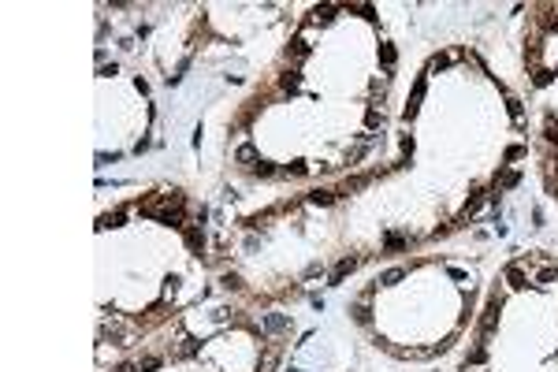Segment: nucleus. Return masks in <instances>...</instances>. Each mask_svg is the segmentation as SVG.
<instances>
[{
  "instance_id": "nucleus-17",
  "label": "nucleus",
  "mask_w": 558,
  "mask_h": 372,
  "mask_svg": "<svg viewBox=\"0 0 558 372\" xmlns=\"http://www.w3.org/2000/svg\"><path fill=\"white\" fill-rule=\"evenodd\" d=\"M350 313H354V320H357V324H369V320H372L369 305H354V309H350Z\"/></svg>"
},
{
  "instance_id": "nucleus-30",
  "label": "nucleus",
  "mask_w": 558,
  "mask_h": 372,
  "mask_svg": "<svg viewBox=\"0 0 558 372\" xmlns=\"http://www.w3.org/2000/svg\"><path fill=\"white\" fill-rule=\"evenodd\" d=\"M525 157V145H510L506 149V160H521Z\"/></svg>"
},
{
  "instance_id": "nucleus-26",
  "label": "nucleus",
  "mask_w": 558,
  "mask_h": 372,
  "mask_svg": "<svg viewBox=\"0 0 558 372\" xmlns=\"http://www.w3.org/2000/svg\"><path fill=\"white\" fill-rule=\"evenodd\" d=\"M272 172H276V168L268 164V160H257V164H253V175H272Z\"/></svg>"
},
{
  "instance_id": "nucleus-29",
  "label": "nucleus",
  "mask_w": 558,
  "mask_h": 372,
  "mask_svg": "<svg viewBox=\"0 0 558 372\" xmlns=\"http://www.w3.org/2000/svg\"><path fill=\"white\" fill-rule=\"evenodd\" d=\"M305 172H309V168H305V160H294L291 168H286V175H305Z\"/></svg>"
},
{
  "instance_id": "nucleus-10",
  "label": "nucleus",
  "mask_w": 558,
  "mask_h": 372,
  "mask_svg": "<svg viewBox=\"0 0 558 372\" xmlns=\"http://www.w3.org/2000/svg\"><path fill=\"white\" fill-rule=\"evenodd\" d=\"M194 354H197V339H190V335L179 339V350H175V358H194Z\"/></svg>"
},
{
  "instance_id": "nucleus-4",
  "label": "nucleus",
  "mask_w": 558,
  "mask_h": 372,
  "mask_svg": "<svg viewBox=\"0 0 558 372\" xmlns=\"http://www.w3.org/2000/svg\"><path fill=\"white\" fill-rule=\"evenodd\" d=\"M276 368H279V346H268L257 361V372H276Z\"/></svg>"
},
{
  "instance_id": "nucleus-15",
  "label": "nucleus",
  "mask_w": 558,
  "mask_h": 372,
  "mask_svg": "<svg viewBox=\"0 0 558 372\" xmlns=\"http://www.w3.org/2000/svg\"><path fill=\"white\" fill-rule=\"evenodd\" d=\"M554 279H558V268H554V265H551V268H539V272H536V283H539V287L554 283Z\"/></svg>"
},
{
  "instance_id": "nucleus-3",
  "label": "nucleus",
  "mask_w": 558,
  "mask_h": 372,
  "mask_svg": "<svg viewBox=\"0 0 558 372\" xmlns=\"http://www.w3.org/2000/svg\"><path fill=\"white\" fill-rule=\"evenodd\" d=\"M357 265H361V261H357V257H343V261H339V265H335V272H331V283H335V287H339V283H343V279H346L350 272H354Z\"/></svg>"
},
{
  "instance_id": "nucleus-7",
  "label": "nucleus",
  "mask_w": 558,
  "mask_h": 372,
  "mask_svg": "<svg viewBox=\"0 0 558 372\" xmlns=\"http://www.w3.org/2000/svg\"><path fill=\"white\" fill-rule=\"evenodd\" d=\"M335 11H339L335 4H316V8H313V23H331Z\"/></svg>"
},
{
  "instance_id": "nucleus-32",
  "label": "nucleus",
  "mask_w": 558,
  "mask_h": 372,
  "mask_svg": "<svg viewBox=\"0 0 558 372\" xmlns=\"http://www.w3.org/2000/svg\"><path fill=\"white\" fill-rule=\"evenodd\" d=\"M446 64H451L446 56H432V64H428V67H432V71H439V67H446Z\"/></svg>"
},
{
  "instance_id": "nucleus-28",
  "label": "nucleus",
  "mask_w": 558,
  "mask_h": 372,
  "mask_svg": "<svg viewBox=\"0 0 558 372\" xmlns=\"http://www.w3.org/2000/svg\"><path fill=\"white\" fill-rule=\"evenodd\" d=\"M350 11H357V15H365V19H376V11H372V4H354Z\"/></svg>"
},
{
  "instance_id": "nucleus-13",
  "label": "nucleus",
  "mask_w": 558,
  "mask_h": 372,
  "mask_svg": "<svg viewBox=\"0 0 558 372\" xmlns=\"http://www.w3.org/2000/svg\"><path fill=\"white\" fill-rule=\"evenodd\" d=\"M365 127H369V131L384 127V112H380V108H369V112H365Z\"/></svg>"
},
{
  "instance_id": "nucleus-16",
  "label": "nucleus",
  "mask_w": 558,
  "mask_h": 372,
  "mask_svg": "<svg viewBox=\"0 0 558 372\" xmlns=\"http://www.w3.org/2000/svg\"><path fill=\"white\" fill-rule=\"evenodd\" d=\"M309 201H313V205H331V201H335V194H331V190H313V194H309Z\"/></svg>"
},
{
  "instance_id": "nucleus-5",
  "label": "nucleus",
  "mask_w": 558,
  "mask_h": 372,
  "mask_svg": "<svg viewBox=\"0 0 558 372\" xmlns=\"http://www.w3.org/2000/svg\"><path fill=\"white\" fill-rule=\"evenodd\" d=\"M421 101H424V79H417V86H413V93H409V104H406V119H409V116H417Z\"/></svg>"
},
{
  "instance_id": "nucleus-14",
  "label": "nucleus",
  "mask_w": 558,
  "mask_h": 372,
  "mask_svg": "<svg viewBox=\"0 0 558 372\" xmlns=\"http://www.w3.org/2000/svg\"><path fill=\"white\" fill-rule=\"evenodd\" d=\"M495 182L502 186V190H514V186L521 182V175H517V172H502V175H495Z\"/></svg>"
},
{
  "instance_id": "nucleus-21",
  "label": "nucleus",
  "mask_w": 558,
  "mask_h": 372,
  "mask_svg": "<svg viewBox=\"0 0 558 372\" xmlns=\"http://www.w3.org/2000/svg\"><path fill=\"white\" fill-rule=\"evenodd\" d=\"M153 368H160V358H141L138 361V372H153Z\"/></svg>"
},
{
  "instance_id": "nucleus-19",
  "label": "nucleus",
  "mask_w": 558,
  "mask_h": 372,
  "mask_svg": "<svg viewBox=\"0 0 558 372\" xmlns=\"http://www.w3.org/2000/svg\"><path fill=\"white\" fill-rule=\"evenodd\" d=\"M551 82H554V71L551 67H539L536 71V86H551Z\"/></svg>"
},
{
  "instance_id": "nucleus-8",
  "label": "nucleus",
  "mask_w": 558,
  "mask_h": 372,
  "mask_svg": "<svg viewBox=\"0 0 558 372\" xmlns=\"http://www.w3.org/2000/svg\"><path fill=\"white\" fill-rule=\"evenodd\" d=\"M283 328H286V317H283V313H268V317H264V331H268V335H276V331H283Z\"/></svg>"
},
{
  "instance_id": "nucleus-22",
  "label": "nucleus",
  "mask_w": 558,
  "mask_h": 372,
  "mask_svg": "<svg viewBox=\"0 0 558 372\" xmlns=\"http://www.w3.org/2000/svg\"><path fill=\"white\" fill-rule=\"evenodd\" d=\"M220 283H223V287H227V290H238V287H242V279H238L235 272H227V275H223V279H220Z\"/></svg>"
},
{
  "instance_id": "nucleus-25",
  "label": "nucleus",
  "mask_w": 558,
  "mask_h": 372,
  "mask_svg": "<svg viewBox=\"0 0 558 372\" xmlns=\"http://www.w3.org/2000/svg\"><path fill=\"white\" fill-rule=\"evenodd\" d=\"M384 246H387V250H402V246H406V238H402V235H387V238H384Z\"/></svg>"
},
{
  "instance_id": "nucleus-24",
  "label": "nucleus",
  "mask_w": 558,
  "mask_h": 372,
  "mask_svg": "<svg viewBox=\"0 0 558 372\" xmlns=\"http://www.w3.org/2000/svg\"><path fill=\"white\" fill-rule=\"evenodd\" d=\"M283 89H286V93H294V89H298V75H294V71H286V75H283Z\"/></svg>"
},
{
  "instance_id": "nucleus-23",
  "label": "nucleus",
  "mask_w": 558,
  "mask_h": 372,
  "mask_svg": "<svg viewBox=\"0 0 558 372\" xmlns=\"http://www.w3.org/2000/svg\"><path fill=\"white\" fill-rule=\"evenodd\" d=\"M380 60H384V67L394 64V49H391V45H380Z\"/></svg>"
},
{
  "instance_id": "nucleus-34",
  "label": "nucleus",
  "mask_w": 558,
  "mask_h": 372,
  "mask_svg": "<svg viewBox=\"0 0 558 372\" xmlns=\"http://www.w3.org/2000/svg\"><path fill=\"white\" fill-rule=\"evenodd\" d=\"M112 372H138V365H116Z\"/></svg>"
},
{
  "instance_id": "nucleus-18",
  "label": "nucleus",
  "mask_w": 558,
  "mask_h": 372,
  "mask_svg": "<svg viewBox=\"0 0 558 372\" xmlns=\"http://www.w3.org/2000/svg\"><path fill=\"white\" fill-rule=\"evenodd\" d=\"M361 186H369V175H354V179H346V186H343V190L350 194V190H361Z\"/></svg>"
},
{
  "instance_id": "nucleus-11",
  "label": "nucleus",
  "mask_w": 558,
  "mask_h": 372,
  "mask_svg": "<svg viewBox=\"0 0 558 372\" xmlns=\"http://www.w3.org/2000/svg\"><path fill=\"white\" fill-rule=\"evenodd\" d=\"M402 279H406V268H387L384 275H380V283H384V287H394V283H402Z\"/></svg>"
},
{
  "instance_id": "nucleus-1",
  "label": "nucleus",
  "mask_w": 558,
  "mask_h": 372,
  "mask_svg": "<svg viewBox=\"0 0 558 372\" xmlns=\"http://www.w3.org/2000/svg\"><path fill=\"white\" fill-rule=\"evenodd\" d=\"M499 309H502V298H499V294H491V298H488V309H484V320H480V328H484V335H491V331H495V320H499Z\"/></svg>"
},
{
  "instance_id": "nucleus-2",
  "label": "nucleus",
  "mask_w": 558,
  "mask_h": 372,
  "mask_svg": "<svg viewBox=\"0 0 558 372\" xmlns=\"http://www.w3.org/2000/svg\"><path fill=\"white\" fill-rule=\"evenodd\" d=\"M484 197H488L484 190H473V197L465 201V209H461V216H458V224H465V220H473V216L480 212V205H484Z\"/></svg>"
},
{
  "instance_id": "nucleus-31",
  "label": "nucleus",
  "mask_w": 558,
  "mask_h": 372,
  "mask_svg": "<svg viewBox=\"0 0 558 372\" xmlns=\"http://www.w3.org/2000/svg\"><path fill=\"white\" fill-rule=\"evenodd\" d=\"M547 138H551V142H558V127H554V116H547Z\"/></svg>"
},
{
  "instance_id": "nucleus-6",
  "label": "nucleus",
  "mask_w": 558,
  "mask_h": 372,
  "mask_svg": "<svg viewBox=\"0 0 558 372\" xmlns=\"http://www.w3.org/2000/svg\"><path fill=\"white\" fill-rule=\"evenodd\" d=\"M506 283L514 287V290H521L525 283H529V279H525V268L521 265H506Z\"/></svg>"
},
{
  "instance_id": "nucleus-27",
  "label": "nucleus",
  "mask_w": 558,
  "mask_h": 372,
  "mask_svg": "<svg viewBox=\"0 0 558 372\" xmlns=\"http://www.w3.org/2000/svg\"><path fill=\"white\" fill-rule=\"evenodd\" d=\"M305 56H309V45L298 38V41H294V60H305Z\"/></svg>"
},
{
  "instance_id": "nucleus-12",
  "label": "nucleus",
  "mask_w": 558,
  "mask_h": 372,
  "mask_svg": "<svg viewBox=\"0 0 558 372\" xmlns=\"http://www.w3.org/2000/svg\"><path fill=\"white\" fill-rule=\"evenodd\" d=\"M186 246H190L194 253H201V246H205V235H201L197 227H190V231H186Z\"/></svg>"
},
{
  "instance_id": "nucleus-33",
  "label": "nucleus",
  "mask_w": 558,
  "mask_h": 372,
  "mask_svg": "<svg viewBox=\"0 0 558 372\" xmlns=\"http://www.w3.org/2000/svg\"><path fill=\"white\" fill-rule=\"evenodd\" d=\"M446 275H451V279H458V283H465V279H469V275L461 272V268H446Z\"/></svg>"
},
{
  "instance_id": "nucleus-9",
  "label": "nucleus",
  "mask_w": 558,
  "mask_h": 372,
  "mask_svg": "<svg viewBox=\"0 0 558 372\" xmlns=\"http://www.w3.org/2000/svg\"><path fill=\"white\" fill-rule=\"evenodd\" d=\"M235 160H238V164H246V168H253V164H257V149H253V145H238Z\"/></svg>"
},
{
  "instance_id": "nucleus-20",
  "label": "nucleus",
  "mask_w": 558,
  "mask_h": 372,
  "mask_svg": "<svg viewBox=\"0 0 558 372\" xmlns=\"http://www.w3.org/2000/svg\"><path fill=\"white\" fill-rule=\"evenodd\" d=\"M506 112L514 116V119H521V116H525V108H521V101H517V97H506Z\"/></svg>"
}]
</instances>
